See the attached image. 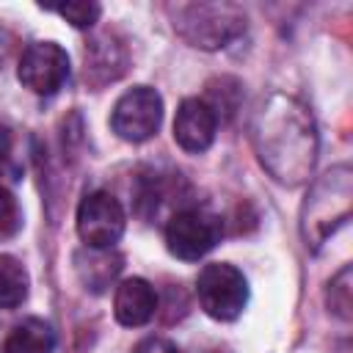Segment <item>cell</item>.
Masks as SVG:
<instances>
[{
	"label": "cell",
	"instance_id": "obj_1",
	"mask_svg": "<svg viewBox=\"0 0 353 353\" xmlns=\"http://www.w3.org/2000/svg\"><path fill=\"white\" fill-rule=\"evenodd\" d=\"M251 138L259 163L281 185L309 179L317 160V130L309 108L290 94L265 97L251 121Z\"/></svg>",
	"mask_w": 353,
	"mask_h": 353
},
{
	"label": "cell",
	"instance_id": "obj_2",
	"mask_svg": "<svg viewBox=\"0 0 353 353\" xmlns=\"http://www.w3.org/2000/svg\"><path fill=\"white\" fill-rule=\"evenodd\" d=\"M174 30L201 50H221L245 30V14L232 3H179L168 8Z\"/></svg>",
	"mask_w": 353,
	"mask_h": 353
},
{
	"label": "cell",
	"instance_id": "obj_3",
	"mask_svg": "<svg viewBox=\"0 0 353 353\" xmlns=\"http://www.w3.org/2000/svg\"><path fill=\"white\" fill-rule=\"evenodd\" d=\"M350 176L353 174L347 165H336L325 176H320V182H314V188L303 204V215H301V229H303L306 245L320 248L325 243V237L347 218L350 199H353Z\"/></svg>",
	"mask_w": 353,
	"mask_h": 353
},
{
	"label": "cell",
	"instance_id": "obj_4",
	"mask_svg": "<svg viewBox=\"0 0 353 353\" xmlns=\"http://www.w3.org/2000/svg\"><path fill=\"white\" fill-rule=\"evenodd\" d=\"M196 295L212 320L229 323L237 320L248 303V281L234 265L212 262L201 268L196 279Z\"/></svg>",
	"mask_w": 353,
	"mask_h": 353
},
{
	"label": "cell",
	"instance_id": "obj_5",
	"mask_svg": "<svg viewBox=\"0 0 353 353\" xmlns=\"http://www.w3.org/2000/svg\"><path fill=\"white\" fill-rule=\"evenodd\" d=\"M221 234H223L221 218L199 207L179 210L165 223V245L176 259L185 262H196L207 251H212Z\"/></svg>",
	"mask_w": 353,
	"mask_h": 353
},
{
	"label": "cell",
	"instance_id": "obj_6",
	"mask_svg": "<svg viewBox=\"0 0 353 353\" xmlns=\"http://www.w3.org/2000/svg\"><path fill=\"white\" fill-rule=\"evenodd\" d=\"M160 121H163V97L149 85H135L127 94H121L110 113L113 132L130 143H141L152 138Z\"/></svg>",
	"mask_w": 353,
	"mask_h": 353
},
{
	"label": "cell",
	"instance_id": "obj_7",
	"mask_svg": "<svg viewBox=\"0 0 353 353\" xmlns=\"http://www.w3.org/2000/svg\"><path fill=\"white\" fill-rule=\"evenodd\" d=\"M124 207L108 190L88 193L77 207V234L88 248H113L124 234Z\"/></svg>",
	"mask_w": 353,
	"mask_h": 353
},
{
	"label": "cell",
	"instance_id": "obj_8",
	"mask_svg": "<svg viewBox=\"0 0 353 353\" xmlns=\"http://www.w3.org/2000/svg\"><path fill=\"white\" fill-rule=\"evenodd\" d=\"M17 77L33 94L50 97L69 77V55L55 41H33L19 58Z\"/></svg>",
	"mask_w": 353,
	"mask_h": 353
},
{
	"label": "cell",
	"instance_id": "obj_9",
	"mask_svg": "<svg viewBox=\"0 0 353 353\" xmlns=\"http://www.w3.org/2000/svg\"><path fill=\"white\" fill-rule=\"evenodd\" d=\"M215 130H218V119L212 113V108L204 102V99H185L179 108H176V116H174V141L185 149V152H204L210 149L212 138H215Z\"/></svg>",
	"mask_w": 353,
	"mask_h": 353
},
{
	"label": "cell",
	"instance_id": "obj_10",
	"mask_svg": "<svg viewBox=\"0 0 353 353\" xmlns=\"http://www.w3.org/2000/svg\"><path fill=\"white\" fill-rule=\"evenodd\" d=\"M157 312V292L152 290L149 281L143 279H124L116 287V298H113V314L121 325L127 328H138L146 325Z\"/></svg>",
	"mask_w": 353,
	"mask_h": 353
},
{
	"label": "cell",
	"instance_id": "obj_11",
	"mask_svg": "<svg viewBox=\"0 0 353 353\" xmlns=\"http://www.w3.org/2000/svg\"><path fill=\"white\" fill-rule=\"evenodd\" d=\"M55 350V334L52 325L41 317H25L11 328V334L3 342V353H52Z\"/></svg>",
	"mask_w": 353,
	"mask_h": 353
},
{
	"label": "cell",
	"instance_id": "obj_12",
	"mask_svg": "<svg viewBox=\"0 0 353 353\" xmlns=\"http://www.w3.org/2000/svg\"><path fill=\"white\" fill-rule=\"evenodd\" d=\"M74 265H77V273H80L83 284L91 287L94 292H99L121 270V256L113 254L110 248H88V251H80L74 256Z\"/></svg>",
	"mask_w": 353,
	"mask_h": 353
},
{
	"label": "cell",
	"instance_id": "obj_13",
	"mask_svg": "<svg viewBox=\"0 0 353 353\" xmlns=\"http://www.w3.org/2000/svg\"><path fill=\"white\" fill-rule=\"evenodd\" d=\"M124 63H127V58H124V50L119 44H113L110 39H97L85 50V80H91L97 85L108 83V80H113L110 69L116 74H121Z\"/></svg>",
	"mask_w": 353,
	"mask_h": 353
},
{
	"label": "cell",
	"instance_id": "obj_14",
	"mask_svg": "<svg viewBox=\"0 0 353 353\" xmlns=\"http://www.w3.org/2000/svg\"><path fill=\"white\" fill-rule=\"evenodd\" d=\"M28 270L22 268L19 259L3 254L0 256V309H17L28 298Z\"/></svg>",
	"mask_w": 353,
	"mask_h": 353
},
{
	"label": "cell",
	"instance_id": "obj_15",
	"mask_svg": "<svg viewBox=\"0 0 353 353\" xmlns=\"http://www.w3.org/2000/svg\"><path fill=\"white\" fill-rule=\"evenodd\" d=\"M44 8L61 14L72 28H91V25L99 19V14H102V6L94 3V0H69V3L44 6Z\"/></svg>",
	"mask_w": 353,
	"mask_h": 353
},
{
	"label": "cell",
	"instance_id": "obj_16",
	"mask_svg": "<svg viewBox=\"0 0 353 353\" xmlns=\"http://www.w3.org/2000/svg\"><path fill=\"white\" fill-rule=\"evenodd\" d=\"M328 306L339 317H350V268H342L339 276L328 284Z\"/></svg>",
	"mask_w": 353,
	"mask_h": 353
},
{
	"label": "cell",
	"instance_id": "obj_17",
	"mask_svg": "<svg viewBox=\"0 0 353 353\" xmlns=\"http://www.w3.org/2000/svg\"><path fill=\"white\" fill-rule=\"evenodd\" d=\"M22 226V212L17 207V199L8 188H0V232L14 234Z\"/></svg>",
	"mask_w": 353,
	"mask_h": 353
},
{
	"label": "cell",
	"instance_id": "obj_18",
	"mask_svg": "<svg viewBox=\"0 0 353 353\" xmlns=\"http://www.w3.org/2000/svg\"><path fill=\"white\" fill-rule=\"evenodd\" d=\"M132 353H179V347L174 342L163 339V336H149V339L138 342Z\"/></svg>",
	"mask_w": 353,
	"mask_h": 353
}]
</instances>
